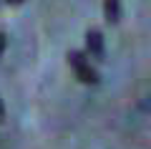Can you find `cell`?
Masks as SVG:
<instances>
[{"label": "cell", "mask_w": 151, "mask_h": 149, "mask_svg": "<svg viewBox=\"0 0 151 149\" xmlns=\"http://www.w3.org/2000/svg\"><path fill=\"white\" fill-rule=\"evenodd\" d=\"M68 63H70V68H73V73H76V78L81 81V84H88V86H96L98 81V71L91 66V58H88L83 51H70L68 53Z\"/></svg>", "instance_id": "cell-1"}, {"label": "cell", "mask_w": 151, "mask_h": 149, "mask_svg": "<svg viewBox=\"0 0 151 149\" xmlns=\"http://www.w3.org/2000/svg\"><path fill=\"white\" fill-rule=\"evenodd\" d=\"M86 56L93 61H103L106 56V41H103V33L101 31H88L86 33Z\"/></svg>", "instance_id": "cell-2"}, {"label": "cell", "mask_w": 151, "mask_h": 149, "mask_svg": "<svg viewBox=\"0 0 151 149\" xmlns=\"http://www.w3.org/2000/svg\"><path fill=\"white\" fill-rule=\"evenodd\" d=\"M103 13H106L108 23L121 20V0H103Z\"/></svg>", "instance_id": "cell-3"}, {"label": "cell", "mask_w": 151, "mask_h": 149, "mask_svg": "<svg viewBox=\"0 0 151 149\" xmlns=\"http://www.w3.org/2000/svg\"><path fill=\"white\" fill-rule=\"evenodd\" d=\"M5 48H8V36L0 33V58H3V53H5Z\"/></svg>", "instance_id": "cell-4"}, {"label": "cell", "mask_w": 151, "mask_h": 149, "mask_svg": "<svg viewBox=\"0 0 151 149\" xmlns=\"http://www.w3.org/2000/svg\"><path fill=\"white\" fill-rule=\"evenodd\" d=\"M5 119V104H3V99H0V121Z\"/></svg>", "instance_id": "cell-5"}, {"label": "cell", "mask_w": 151, "mask_h": 149, "mask_svg": "<svg viewBox=\"0 0 151 149\" xmlns=\"http://www.w3.org/2000/svg\"><path fill=\"white\" fill-rule=\"evenodd\" d=\"M8 5H23V3H25V0H5Z\"/></svg>", "instance_id": "cell-6"}]
</instances>
